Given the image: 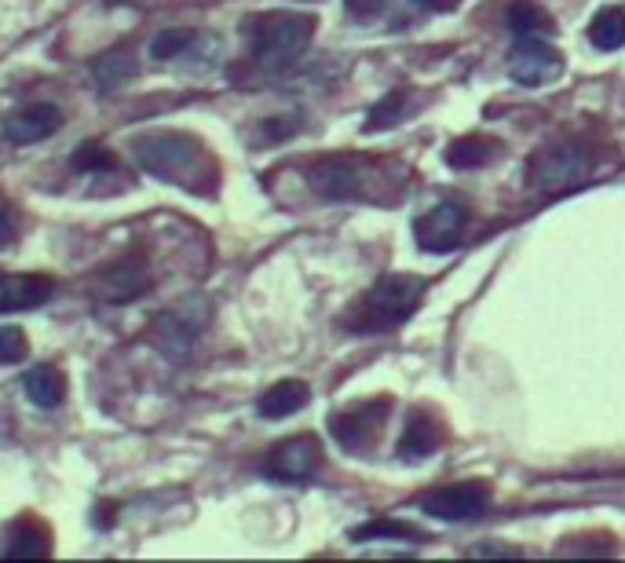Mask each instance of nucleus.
Instances as JSON below:
<instances>
[{
  "instance_id": "obj_1",
  "label": "nucleus",
  "mask_w": 625,
  "mask_h": 563,
  "mask_svg": "<svg viewBox=\"0 0 625 563\" xmlns=\"http://www.w3.org/2000/svg\"><path fill=\"white\" fill-rule=\"evenodd\" d=\"M136 161L143 173L190 190H201V176H212L206 147L184 132H154V136L136 139Z\"/></svg>"
},
{
  "instance_id": "obj_2",
  "label": "nucleus",
  "mask_w": 625,
  "mask_h": 563,
  "mask_svg": "<svg viewBox=\"0 0 625 563\" xmlns=\"http://www.w3.org/2000/svg\"><path fill=\"white\" fill-rule=\"evenodd\" d=\"M428 293V282L417 274H384L374 282V290L363 296V304L352 315L355 333H384L399 326L417 311L420 296Z\"/></svg>"
},
{
  "instance_id": "obj_3",
  "label": "nucleus",
  "mask_w": 625,
  "mask_h": 563,
  "mask_svg": "<svg viewBox=\"0 0 625 563\" xmlns=\"http://www.w3.org/2000/svg\"><path fill=\"white\" fill-rule=\"evenodd\" d=\"M252 55L263 70H282L293 59L304 55V48L315 33V19L300 11H274V15H257L246 22Z\"/></svg>"
},
{
  "instance_id": "obj_4",
  "label": "nucleus",
  "mask_w": 625,
  "mask_h": 563,
  "mask_svg": "<svg viewBox=\"0 0 625 563\" xmlns=\"http://www.w3.org/2000/svg\"><path fill=\"white\" fill-rule=\"evenodd\" d=\"M593 169V154H588L582 143H556V147L542 150L538 158L531 161V187L538 190H563V187H574L582 184Z\"/></svg>"
},
{
  "instance_id": "obj_5",
  "label": "nucleus",
  "mask_w": 625,
  "mask_h": 563,
  "mask_svg": "<svg viewBox=\"0 0 625 563\" xmlns=\"http://www.w3.org/2000/svg\"><path fill=\"white\" fill-rule=\"evenodd\" d=\"M563 59L552 48L542 33H515L512 52H509V74L512 81H520L527 88L549 85V81L560 77Z\"/></svg>"
},
{
  "instance_id": "obj_6",
  "label": "nucleus",
  "mask_w": 625,
  "mask_h": 563,
  "mask_svg": "<svg viewBox=\"0 0 625 563\" xmlns=\"http://www.w3.org/2000/svg\"><path fill=\"white\" fill-rule=\"evenodd\" d=\"M487 498L490 490L483 483H454V487H439L431 490L417 501L420 512L436 520H450V523H461V520H472L479 512L487 509Z\"/></svg>"
},
{
  "instance_id": "obj_7",
  "label": "nucleus",
  "mask_w": 625,
  "mask_h": 563,
  "mask_svg": "<svg viewBox=\"0 0 625 563\" xmlns=\"http://www.w3.org/2000/svg\"><path fill=\"white\" fill-rule=\"evenodd\" d=\"M465 223H468V212L461 201H439L436 209H428L425 217L414 223L417 246L428 249V253H447V249L461 242Z\"/></svg>"
},
{
  "instance_id": "obj_8",
  "label": "nucleus",
  "mask_w": 625,
  "mask_h": 563,
  "mask_svg": "<svg viewBox=\"0 0 625 563\" xmlns=\"http://www.w3.org/2000/svg\"><path fill=\"white\" fill-rule=\"evenodd\" d=\"M201 326H206V304H201L198 296H190V301L165 311L158 319L154 341H158V347L168 355H184V352H190V344L198 341Z\"/></svg>"
},
{
  "instance_id": "obj_9",
  "label": "nucleus",
  "mask_w": 625,
  "mask_h": 563,
  "mask_svg": "<svg viewBox=\"0 0 625 563\" xmlns=\"http://www.w3.org/2000/svg\"><path fill=\"white\" fill-rule=\"evenodd\" d=\"M384 414H388V403L377 399V403H363L347 414H336L330 421V432L336 436L344 450H366L369 442L381 436L384 428Z\"/></svg>"
},
{
  "instance_id": "obj_10",
  "label": "nucleus",
  "mask_w": 625,
  "mask_h": 563,
  "mask_svg": "<svg viewBox=\"0 0 625 563\" xmlns=\"http://www.w3.org/2000/svg\"><path fill=\"white\" fill-rule=\"evenodd\" d=\"M311 187L319 190L322 198H333V201H344V198H355L363 190V165L355 158H322L315 169H311Z\"/></svg>"
},
{
  "instance_id": "obj_11",
  "label": "nucleus",
  "mask_w": 625,
  "mask_h": 563,
  "mask_svg": "<svg viewBox=\"0 0 625 563\" xmlns=\"http://www.w3.org/2000/svg\"><path fill=\"white\" fill-rule=\"evenodd\" d=\"M319 461H322L319 442L311 436H296V439H285L282 447L271 450L268 476L285 479V483H296V479H308L311 472H315Z\"/></svg>"
},
{
  "instance_id": "obj_12",
  "label": "nucleus",
  "mask_w": 625,
  "mask_h": 563,
  "mask_svg": "<svg viewBox=\"0 0 625 563\" xmlns=\"http://www.w3.org/2000/svg\"><path fill=\"white\" fill-rule=\"evenodd\" d=\"M59 125H63V114H59L55 106L38 103V106H27V111L11 114L4 125V136L11 143H41L48 136H55Z\"/></svg>"
},
{
  "instance_id": "obj_13",
  "label": "nucleus",
  "mask_w": 625,
  "mask_h": 563,
  "mask_svg": "<svg viewBox=\"0 0 625 563\" xmlns=\"http://www.w3.org/2000/svg\"><path fill=\"white\" fill-rule=\"evenodd\" d=\"M52 296V282L41 274H4L0 279V311H27Z\"/></svg>"
},
{
  "instance_id": "obj_14",
  "label": "nucleus",
  "mask_w": 625,
  "mask_h": 563,
  "mask_svg": "<svg viewBox=\"0 0 625 563\" xmlns=\"http://www.w3.org/2000/svg\"><path fill=\"white\" fill-rule=\"evenodd\" d=\"M439 442H442V425L436 421V417L420 414V410H414L410 417H406V428L399 436V453L406 461L428 458V453H436Z\"/></svg>"
},
{
  "instance_id": "obj_15",
  "label": "nucleus",
  "mask_w": 625,
  "mask_h": 563,
  "mask_svg": "<svg viewBox=\"0 0 625 563\" xmlns=\"http://www.w3.org/2000/svg\"><path fill=\"white\" fill-rule=\"evenodd\" d=\"M311 399V392L304 380H282V385H274L263 392L260 399V417H268V421H279V417H290L296 410H304Z\"/></svg>"
},
{
  "instance_id": "obj_16",
  "label": "nucleus",
  "mask_w": 625,
  "mask_h": 563,
  "mask_svg": "<svg viewBox=\"0 0 625 563\" xmlns=\"http://www.w3.org/2000/svg\"><path fill=\"white\" fill-rule=\"evenodd\" d=\"M22 388H27L30 403L44 406V410H52V406L63 403L66 395V377L59 374L55 366H33L27 377H22Z\"/></svg>"
},
{
  "instance_id": "obj_17",
  "label": "nucleus",
  "mask_w": 625,
  "mask_h": 563,
  "mask_svg": "<svg viewBox=\"0 0 625 563\" xmlns=\"http://www.w3.org/2000/svg\"><path fill=\"white\" fill-rule=\"evenodd\" d=\"M143 285H147V268H143L139 257H128L117 263L111 271V279H106V296H111L114 304H125L143 290Z\"/></svg>"
},
{
  "instance_id": "obj_18",
  "label": "nucleus",
  "mask_w": 625,
  "mask_h": 563,
  "mask_svg": "<svg viewBox=\"0 0 625 563\" xmlns=\"http://www.w3.org/2000/svg\"><path fill=\"white\" fill-rule=\"evenodd\" d=\"M588 38L600 48V52H615L625 44V11L622 8H604L588 27Z\"/></svg>"
},
{
  "instance_id": "obj_19",
  "label": "nucleus",
  "mask_w": 625,
  "mask_h": 563,
  "mask_svg": "<svg viewBox=\"0 0 625 563\" xmlns=\"http://www.w3.org/2000/svg\"><path fill=\"white\" fill-rule=\"evenodd\" d=\"M490 150H498L494 139L465 136V139L450 143V147H447V165H454V169H476V165H483L490 158Z\"/></svg>"
},
{
  "instance_id": "obj_20",
  "label": "nucleus",
  "mask_w": 625,
  "mask_h": 563,
  "mask_svg": "<svg viewBox=\"0 0 625 563\" xmlns=\"http://www.w3.org/2000/svg\"><path fill=\"white\" fill-rule=\"evenodd\" d=\"M132 74H136V59H132V52H125V48H117V52L103 55L100 63H95V77H100L103 88H117Z\"/></svg>"
},
{
  "instance_id": "obj_21",
  "label": "nucleus",
  "mask_w": 625,
  "mask_h": 563,
  "mask_svg": "<svg viewBox=\"0 0 625 563\" xmlns=\"http://www.w3.org/2000/svg\"><path fill=\"white\" fill-rule=\"evenodd\" d=\"M509 27H512V33H549L552 22L542 8L531 4V0H515L509 8Z\"/></svg>"
},
{
  "instance_id": "obj_22",
  "label": "nucleus",
  "mask_w": 625,
  "mask_h": 563,
  "mask_svg": "<svg viewBox=\"0 0 625 563\" xmlns=\"http://www.w3.org/2000/svg\"><path fill=\"white\" fill-rule=\"evenodd\" d=\"M374 538H392V542H417V531L406 523H388V520H377V523H366V526H355L352 531V542H374Z\"/></svg>"
},
{
  "instance_id": "obj_23",
  "label": "nucleus",
  "mask_w": 625,
  "mask_h": 563,
  "mask_svg": "<svg viewBox=\"0 0 625 563\" xmlns=\"http://www.w3.org/2000/svg\"><path fill=\"white\" fill-rule=\"evenodd\" d=\"M195 44V33L190 30H165L158 33V38L150 41V59H176V55H184L187 48Z\"/></svg>"
},
{
  "instance_id": "obj_24",
  "label": "nucleus",
  "mask_w": 625,
  "mask_h": 563,
  "mask_svg": "<svg viewBox=\"0 0 625 563\" xmlns=\"http://www.w3.org/2000/svg\"><path fill=\"white\" fill-rule=\"evenodd\" d=\"M114 158L106 154L100 143H84V147L74 150V169L77 173H100V169H111Z\"/></svg>"
},
{
  "instance_id": "obj_25",
  "label": "nucleus",
  "mask_w": 625,
  "mask_h": 563,
  "mask_svg": "<svg viewBox=\"0 0 625 563\" xmlns=\"http://www.w3.org/2000/svg\"><path fill=\"white\" fill-rule=\"evenodd\" d=\"M27 355V337L15 326H0V363H19Z\"/></svg>"
},
{
  "instance_id": "obj_26",
  "label": "nucleus",
  "mask_w": 625,
  "mask_h": 563,
  "mask_svg": "<svg viewBox=\"0 0 625 563\" xmlns=\"http://www.w3.org/2000/svg\"><path fill=\"white\" fill-rule=\"evenodd\" d=\"M4 556H48V542L41 534H19L15 542L4 545Z\"/></svg>"
},
{
  "instance_id": "obj_27",
  "label": "nucleus",
  "mask_w": 625,
  "mask_h": 563,
  "mask_svg": "<svg viewBox=\"0 0 625 563\" xmlns=\"http://www.w3.org/2000/svg\"><path fill=\"white\" fill-rule=\"evenodd\" d=\"M403 111V95H388V100H381L374 111H369V128H384L388 117H399Z\"/></svg>"
},
{
  "instance_id": "obj_28",
  "label": "nucleus",
  "mask_w": 625,
  "mask_h": 563,
  "mask_svg": "<svg viewBox=\"0 0 625 563\" xmlns=\"http://www.w3.org/2000/svg\"><path fill=\"white\" fill-rule=\"evenodd\" d=\"M15 242V217H11V209L0 201V249Z\"/></svg>"
},
{
  "instance_id": "obj_29",
  "label": "nucleus",
  "mask_w": 625,
  "mask_h": 563,
  "mask_svg": "<svg viewBox=\"0 0 625 563\" xmlns=\"http://www.w3.org/2000/svg\"><path fill=\"white\" fill-rule=\"evenodd\" d=\"M512 549L509 545H472L468 549V556H509Z\"/></svg>"
}]
</instances>
